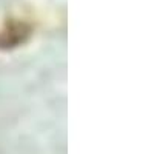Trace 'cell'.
Instances as JSON below:
<instances>
[{"label": "cell", "instance_id": "6da1fadb", "mask_svg": "<svg viewBox=\"0 0 154 154\" xmlns=\"http://www.w3.org/2000/svg\"><path fill=\"white\" fill-rule=\"evenodd\" d=\"M34 32V25L20 17H9L0 23V51H11L26 43Z\"/></svg>", "mask_w": 154, "mask_h": 154}]
</instances>
